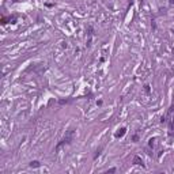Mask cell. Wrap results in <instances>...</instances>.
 <instances>
[{"instance_id":"2","label":"cell","mask_w":174,"mask_h":174,"mask_svg":"<svg viewBox=\"0 0 174 174\" xmlns=\"http://www.w3.org/2000/svg\"><path fill=\"white\" fill-rule=\"evenodd\" d=\"M133 163L135 165H139V166H144V163H143V159L140 158V156H133Z\"/></svg>"},{"instance_id":"4","label":"cell","mask_w":174,"mask_h":174,"mask_svg":"<svg viewBox=\"0 0 174 174\" xmlns=\"http://www.w3.org/2000/svg\"><path fill=\"white\" fill-rule=\"evenodd\" d=\"M169 129H170V135H174V116L170 120V125H169Z\"/></svg>"},{"instance_id":"3","label":"cell","mask_w":174,"mask_h":174,"mask_svg":"<svg viewBox=\"0 0 174 174\" xmlns=\"http://www.w3.org/2000/svg\"><path fill=\"white\" fill-rule=\"evenodd\" d=\"M125 133H127V129H125V128H120V129H118V130H117V132H116V135H114V136H116V137H123Z\"/></svg>"},{"instance_id":"1","label":"cell","mask_w":174,"mask_h":174,"mask_svg":"<svg viewBox=\"0 0 174 174\" xmlns=\"http://www.w3.org/2000/svg\"><path fill=\"white\" fill-rule=\"evenodd\" d=\"M156 146H158V139H156V137L150 139V140H148V148H152V150H154Z\"/></svg>"},{"instance_id":"5","label":"cell","mask_w":174,"mask_h":174,"mask_svg":"<svg viewBox=\"0 0 174 174\" xmlns=\"http://www.w3.org/2000/svg\"><path fill=\"white\" fill-rule=\"evenodd\" d=\"M30 166H31V167H38V166H40V162H37V160H34V162H31V163H30Z\"/></svg>"}]
</instances>
